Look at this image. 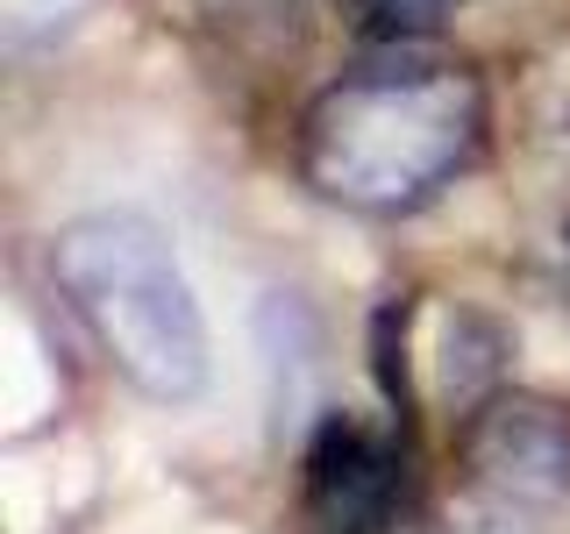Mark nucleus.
Instances as JSON below:
<instances>
[{
	"instance_id": "nucleus-4",
	"label": "nucleus",
	"mask_w": 570,
	"mask_h": 534,
	"mask_svg": "<svg viewBox=\"0 0 570 534\" xmlns=\"http://www.w3.org/2000/svg\"><path fill=\"white\" fill-rule=\"evenodd\" d=\"M299 521L307 534H400L414 521L406 442L356 414H328L299 456Z\"/></svg>"
},
{
	"instance_id": "nucleus-6",
	"label": "nucleus",
	"mask_w": 570,
	"mask_h": 534,
	"mask_svg": "<svg viewBox=\"0 0 570 534\" xmlns=\"http://www.w3.org/2000/svg\"><path fill=\"white\" fill-rule=\"evenodd\" d=\"M534 136H542V150H557L563 165H570V65L542 79V100H534Z\"/></svg>"
},
{
	"instance_id": "nucleus-2",
	"label": "nucleus",
	"mask_w": 570,
	"mask_h": 534,
	"mask_svg": "<svg viewBox=\"0 0 570 534\" xmlns=\"http://www.w3.org/2000/svg\"><path fill=\"white\" fill-rule=\"evenodd\" d=\"M65 314L150 406H193L214 378V328L171 228L142 207H86L43 249Z\"/></svg>"
},
{
	"instance_id": "nucleus-3",
	"label": "nucleus",
	"mask_w": 570,
	"mask_h": 534,
	"mask_svg": "<svg viewBox=\"0 0 570 534\" xmlns=\"http://www.w3.org/2000/svg\"><path fill=\"white\" fill-rule=\"evenodd\" d=\"M456 456L499 513H549L570 498V406L549 392L492 385L478 406H463Z\"/></svg>"
},
{
	"instance_id": "nucleus-8",
	"label": "nucleus",
	"mask_w": 570,
	"mask_h": 534,
	"mask_svg": "<svg viewBox=\"0 0 570 534\" xmlns=\"http://www.w3.org/2000/svg\"><path fill=\"white\" fill-rule=\"evenodd\" d=\"M471 534H513V527H471Z\"/></svg>"
},
{
	"instance_id": "nucleus-5",
	"label": "nucleus",
	"mask_w": 570,
	"mask_h": 534,
	"mask_svg": "<svg viewBox=\"0 0 570 534\" xmlns=\"http://www.w3.org/2000/svg\"><path fill=\"white\" fill-rule=\"evenodd\" d=\"M350 14L379 36V43H421V36L450 14V0H350Z\"/></svg>"
},
{
	"instance_id": "nucleus-1",
	"label": "nucleus",
	"mask_w": 570,
	"mask_h": 534,
	"mask_svg": "<svg viewBox=\"0 0 570 534\" xmlns=\"http://www.w3.org/2000/svg\"><path fill=\"white\" fill-rule=\"evenodd\" d=\"M485 129L492 100L478 71L428 58L421 43H385V58L328 79L307 100L293 165L314 200L364 221H406L478 165Z\"/></svg>"
},
{
	"instance_id": "nucleus-7",
	"label": "nucleus",
	"mask_w": 570,
	"mask_h": 534,
	"mask_svg": "<svg viewBox=\"0 0 570 534\" xmlns=\"http://www.w3.org/2000/svg\"><path fill=\"white\" fill-rule=\"evenodd\" d=\"M86 0H8V36L14 43H36V36H58Z\"/></svg>"
}]
</instances>
